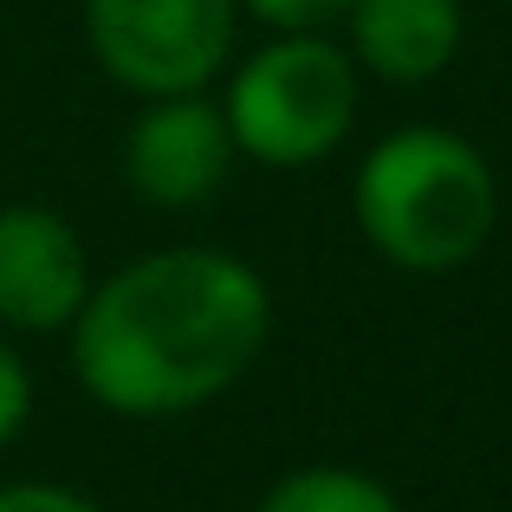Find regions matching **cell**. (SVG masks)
I'll return each mask as SVG.
<instances>
[{
	"instance_id": "cell-1",
	"label": "cell",
	"mask_w": 512,
	"mask_h": 512,
	"mask_svg": "<svg viewBox=\"0 0 512 512\" xmlns=\"http://www.w3.org/2000/svg\"><path fill=\"white\" fill-rule=\"evenodd\" d=\"M273 299L247 260L221 247H169L85 292L72 318V370L111 415H182L253 370Z\"/></svg>"
},
{
	"instance_id": "cell-2",
	"label": "cell",
	"mask_w": 512,
	"mask_h": 512,
	"mask_svg": "<svg viewBox=\"0 0 512 512\" xmlns=\"http://www.w3.org/2000/svg\"><path fill=\"white\" fill-rule=\"evenodd\" d=\"M500 188L487 156L441 124L389 130L357 169V227L402 273H454L487 247Z\"/></svg>"
},
{
	"instance_id": "cell-3",
	"label": "cell",
	"mask_w": 512,
	"mask_h": 512,
	"mask_svg": "<svg viewBox=\"0 0 512 512\" xmlns=\"http://www.w3.org/2000/svg\"><path fill=\"white\" fill-rule=\"evenodd\" d=\"M234 150L266 169H312L350 137L357 124V72L350 52L318 33H286L260 46L234 72L221 104Z\"/></svg>"
},
{
	"instance_id": "cell-4",
	"label": "cell",
	"mask_w": 512,
	"mask_h": 512,
	"mask_svg": "<svg viewBox=\"0 0 512 512\" xmlns=\"http://www.w3.org/2000/svg\"><path fill=\"white\" fill-rule=\"evenodd\" d=\"M240 0H85L98 65L137 98H182L227 65Z\"/></svg>"
},
{
	"instance_id": "cell-5",
	"label": "cell",
	"mask_w": 512,
	"mask_h": 512,
	"mask_svg": "<svg viewBox=\"0 0 512 512\" xmlns=\"http://www.w3.org/2000/svg\"><path fill=\"white\" fill-rule=\"evenodd\" d=\"M234 156L240 150L221 104H208L201 91L156 98L124 137V175L156 208H201L208 195H221Z\"/></svg>"
},
{
	"instance_id": "cell-6",
	"label": "cell",
	"mask_w": 512,
	"mask_h": 512,
	"mask_svg": "<svg viewBox=\"0 0 512 512\" xmlns=\"http://www.w3.org/2000/svg\"><path fill=\"white\" fill-rule=\"evenodd\" d=\"M91 292L85 240L52 208H0V325L65 331Z\"/></svg>"
},
{
	"instance_id": "cell-7",
	"label": "cell",
	"mask_w": 512,
	"mask_h": 512,
	"mask_svg": "<svg viewBox=\"0 0 512 512\" xmlns=\"http://www.w3.org/2000/svg\"><path fill=\"white\" fill-rule=\"evenodd\" d=\"M350 52L389 85H428L461 52V0H350Z\"/></svg>"
},
{
	"instance_id": "cell-8",
	"label": "cell",
	"mask_w": 512,
	"mask_h": 512,
	"mask_svg": "<svg viewBox=\"0 0 512 512\" xmlns=\"http://www.w3.org/2000/svg\"><path fill=\"white\" fill-rule=\"evenodd\" d=\"M260 512H402V500L357 467H299L266 493Z\"/></svg>"
},
{
	"instance_id": "cell-9",
	"label": "cell",
	"mask_w": 512,
	"mask_h": 512,
	"mask_svg": "<svg viewBox=\"0 0 512 512\" xmlns=\"http://www.w3.org/2000/svg\"><path fill=\"white\" fill-rule=\"evenodd\" d=\"M26 409H33V376H26L20 350L0 338V448L26 428Z\"/></svg>"
},
{
	"instance_id": "cell-10",
	"label": "cell",
	"mask_w": 512,
	"mask_h": 512,
	"mask_svg": "<svg viewBox=\"0 0 512 512\" xmlns=\"http://www.w3.org/2000/svg\"><path fill=\"white\" fill-rule=\"evenodd\" d=\"M247 13H260L266 26H286V33H312V26L338 20L350 0H240Z\"/></svg>"
},
{
	"instance_id": "cell-11",
	"label": "cell",
	"mask_w": 512,
	"mask_h": 512,
	"mask_svg": "<svg viewBox=\"0 0 512 512\" xmlns=\"http://www.w3.org/2000/svg\"><path fill=\"white\" fill-rule=\"evenodd\" d=\"M0 512H104L98 500L72 487H46V480H20V487H0Z\"/></svg>"
}]
</instances>
